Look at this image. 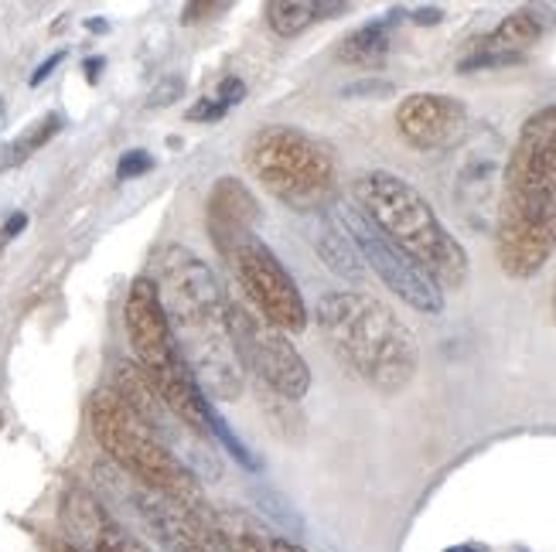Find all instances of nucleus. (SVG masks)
<instances>
[{"instance_id": "f257e3e1", "label": "nucleus", "mask_w": 556, "mask_h": 552, "mask_svg": "<svg viewBox=\"0 0 556 552\" xmlns=\"http://www.w3.org/2000/svg\"><path fill=\"white\" fill-rule=\"evenodd\" d=\"M148 280L202 393L223 402L243 396L247 369L232 342L229 297L208 262L188 246L167 243L154 253Z\"/></svg>"}, {"instance_id": "f03ea898", "label": "nucleus", "mask_w": 556, "mask_h": 552, "mask_svg": "<svg viewBox=\"0 0 556 552\" xmlns=\"http://www.w3.org/2000/svg\"><path fill=\"white\" fill-rule=\"evenodd\" d=\"M556 249V103L526 116L502 171L495 259L509 280H533Z\"/></svg>"}, {"instance_id": "7ed1b4c3", "label": "nucleus", "mask_w": 556, "mask_h": 552, "mask_svg": "<svg viewBox=\"0 0 556 552\" xmlns=\"http://www.w3.org/2000/svg\"><path fill=\"white\" fill-rule=\"evenodd\" d=\"M314 318L338 362L372 389L393 396L414 382L420 345L393 307L358 291H334L318 300Z\"/></svg>"}, {"instance_id": "20e7f679", "label": "nucleus", "mask_w": 556, "mask_h": 552, "mask_svg": "<svg viewBox=\"0 0 556 552\" xmlns=\"http://www.w3.org/2000/svg\"><path fill=\"white\" fill-rule=\"evenodd\" d=\"M352 198L355 208L441 291H462L468 283L471 262L465 246L406 178L393 171H362L352 181Z\"/></svg>"}, {"instance_id": "39448f33", "label": "nucleus", "mask_w": 556, "mask_h": 552, "mask_svg": "<svg viewBox=\"0 0 556 552\" xmlns=\"http://www.w3.org/2000/svg\"><path fill=\"white\" fill-rule=\"evenodd\" d=\"M89 423L100 447L110 453V461L116 467H124L130 482L175 498L191 512H212L191 467L157 437V429H151L137 413H130L127 402L113 389L92 396Z\"/></svg>"}, {"instance_id": "423d86ee", "label": "nucleus", "mask_w": 556, "mask_h": 552, "mask_svg": "<svg viewBox=\"0 0 556 552\" xmlns=\"http://www.w3.org/2000/svg\"><path fill=\"white\" fill-rule=\"evenodd\" d=\"M124 324H127L130 348L137 355V365L151 378V386L157 389L167 413L178 416L185 426L195 429V434H208L212 399L202 393L199 378L191 375L175 334L167 328L154 283L148 277H137L130 283L127 304H124Z\"/></svg>"}, {"instance_id": "0eeeda50", "label": "nucleus", "mask_w": 556, "mask_h": 552, "mask_svg": "<svg viewBox=\"0 0 556 552\" xmlns=\"http://www.w3.org/2000/svg\"><path fill=\"white\" fill-rule=\"evenodd\" d=\"M247 167L277 202L294 211H328L338 195V167L318 137L290 124L260 127L247 143Z\"/></svg>"}, {"instance_id": "6e6552de", "label": "nucleus", "mask_w": 556, "mask_h": 552, "mask_svg": "<svg viewBox=\"0 0 556 552\" xmlns=\"http://www.w3.org/2000/svg\"><path fill=\"white\" fill-rule=\"evenodd\" d=\"M212 243L229 262L232 277L239 280V286H243V294H247V304L256 314H263L283 334H298L307 328V307H304V297L298 291L294 277L283 270L277 253L263 243V239H256V229L215 235Z\"/></svg>"}, {"instance_id": "1a4fd4ad", "label": "nucleus", "mask_w": 556, "mask_h": 552, "mask_svg": "<svg viewBox=\"0 0 556 552\" xmlns=\"http://www.w3.org/2000/svg\"><path fill=\"white\" fill-rule=\"evenodd\" d=\"M229 328L247 372H256L263 386L274 389L283 402H298L307 396L311 369L304 355L290 345V334L256 314L243 297H229Z\"/></svg>"}, {"instance_id": "9d476101", "label": "nucleus", "mask_w": 556, "mask_h": 552, "mask_svg": "<svg viewBox=\"0 0 556 552\" xmlns=\"http://www.w3.org/2000/svg\"><path fill=\"white\" fill-rule=\"evenodd\" d=\"M334 219L342 222V229L349 232L362 262H369L372 273L390 286L403 304L420 310V314H441L444 310L441 286L433 283L417 262H409L355 205H334Z\"/></svg>"}, {"instance_id": "9b49d317", "label": "nucleus", "mask_w": 556, "mask_h": 552, "mask_svg": "<svg viewBox=\"0 0 556 552\" xmlns=\"http://www.w3.org/2000/svg\"><path fill=\"white\" fill-rule=\"evenodd\" d=\"M468 106L457 95L414 92L396 106V133L414 151H447L465 137Z\"/></svg>"}, {"instance_id": "f8f14e48", "label": "nucleus", "mask_w": 556, "mask_h": 552, "mask_svg": "<svg viewBox=\"0 0 556 552\" xmlns=\"http://www.w3.org/2000/svg\"><path fill=\"white\" fill-rule=\"evenodd\" d=\"M62 522L68 529V542L89 545V552H154L134 532H127L106 509L103 501L86 488H68L62 495Z\"/></svg>"}, {"instance_id": "ddd939ff", "label": "nucleus", "mask_w": 556, "mask_h": 552, "mask_svg": "<svg viewBox=\"0 0 556 552\" xmlns=\"http://www.w3.org/2000/svg\"><path fill=\"white\" fill-rule=\"evenodd\" d=\"M546 31V21L540 11L533 8H522V11H513L509 17H502L495 28L481 38L471 55H465L457 62L462 72H478V68H505V65H516L526 59V52L533 48Z\"/></svg>"}, {"instance_id": "4468645a", "label": "nucleus", "mask_w": 556, "mask_h": 552, "mask_svg": "<svg viewBox=\"0 0 556 552\" xmlns=\"http://www.w3.org/2000/svg\"><path fill=\"white\" fill-rule=\"evenodd\" d=\"M260 208L253 191L236 181V178H219L208 195V208H205V222H208V235H226V232H239V229H256Z\"/></svg>"}, {"instance_id": "2eb2a0df", "label": "nucleus", "mask_w": 556, "mask_h": 552, "mask_svg": "<svg viewBox=\"0 0 556 552\" xmlns=\"http://www.w3.org/2000/svg\"><path fill=\"white\" fill-rule=\"evenodd\" d=\"M396 24H400V11H390L386 17L362 24V28H355L342 44H338V59H342L345 65H355V68L382 65V59L390 55Z\"/></svg>"}, {"instance_id": "dca6fc26", "label": "nucleus", "mask_w": 556, "mask_h": 552, "mask_svg": "<svg viewBox=\"0 0 556 552\" xmlns=\"http://www.w3.org/2000/svg\"><path fill=\"white\" fill-rule=\"evenodd\" d=\"M113 393L127 402V410L137 413L151 429L164 426L167 406L161 402L157 389L151 386V378L140 372V365L134 362H116V375H113Z\"/></svg>"}, {"instance_id": "f3484780", "label": "nucleus", "mask_w": 556, "mask_h": 552, "mask_svg": "<svg viewBox=\"0 0 556 552\" xmlns=\"http://www.w3.org/2000/svg\"><path fill=\"white\" fill-rule=\"evenodd\" d=\"M349 4H338V0H270L267 4V24L270 31L280 35V38H298L301 31H307L311 24L318 21H328L334 14H345Z\"/></svg>"}, {"instance_id": "a211bd4d", "label": "nucleus", "mask_w": 556, "mask_h": 552, "mask_svg": "<svg viewBox=\"0 0 556 552\" xmlns=\"http://www.w3.org/2000/svg\"><path fill=\"white\" fill-rule=\"evenodd\" d=\"M314 246H318L321 259L328 267L338 273V277H349V280H358L366 273L362 267V256L355 249V243L349 239V232L342 229V222L334 219V211H325L321 215V235H314Z\"/></svg>"}, {"instance_id": "6ab92c4d", "label": "nucleus", "mask_w": 556, "mask_h": 552, "mask_svg": "<svg viewBox=\"0 0 556 552\" xmlns=\"http://www.w3.org/2000/svg\"><path fill=\"white\" fill-rule=\"evenodd\" d=\"M65 127V116L62 113H45L38 124H31L21 137H14L11 143L0 147V171H11V167L24 164L35 151H41L48 140H52L59 130Z\"/></svg>"}, {"instance_id": "aec40b11", "label": "nucleus", "mask_w": 556, "mask_h": 552, "mask_svg": "<svg viewBox=\"0 0 556 552\" xmlns=\"http://www.w3.org/2000/svg\"><path fill=\"white\" fill-rule=\"evenodd\" d=\"M208 434H212V437H219V440L226 444V450H229L232 458H236L239 464H243L247 471H260V461L253 458V453H250V447H247L243 440H239V437H232V434H229V426H226V420H223L219 413H215V406H212V410H208Z\"/></svg>"}, {"instance_id": "412c9836", "label": "nucleus", "mask_w": 556, "mask_h": 552, "mask_svg": "<svg viewBox=\"0 0 556 552\" xmlns=\"http://www.w3.org/2000/svg\"><path fill=\"white\" fill-rule=\"evenodd\" d=\"M148 171H154V157L148 151H127L116 164V178L119 181H134V178L148 175Z\"/></svg>"}, {"instance_id": "4be33fe9", "label": "nucleus", "mask_w": 556, "mask_h": 552, "mask_svg": "<svg viewBox=\"0 0 556 552\" xmlns=\"http://www.w3.org/2000/svg\"><path fill=\"white\" fill-rule=\"evenodd\" d=\"M226 113H229V106L212 92V95H202V100L188 110V119L191 124H215V119H223Z\"/></svg>"}, {"instance_id": "5701e85b", "label": "nucleus", "mask_w": 556, "mask_h": 552, "mask_svg": "<svg viewBox=\"0 0 556 552\" xmlns=\"http://www.w3.org/2000/svg\"><path fill=\"white\" fill-rule=\"evenodd\" d=\"M181 92H185V79H178V76H167V79H161V82L154 86V92H151L148 106H151V110L172 106L175 100H181Z\"/></svg>"}, {"instance_id": "b1692460", "label": "nucleus", "mask_w": 556, "mask_h": 552, "mask_svg": "<svg viewBox=\"0 0 556 552\" xmlns=\"http://www.w3.org/2000/svg\"><path fill=\"white\" fill-rule=\"evenodd\" d=\"M28 229V215L24 211H14V215H8V222L0 226V253L8 249V243H14V239Z\"/></svg>"}, {"instance_id": "393cba45", "label": "nucleus", "mask_w": 556, "mask_h": 552, "mask_svg": "<svg viewBox=\"0 0 556 552\" xmlns=\"http://www.w3.org/2000/svg\"><path fill=\"white\" fill-rule=\"evenodd\" d=\"M226 11H229V4H188V8L181 11V21L191 24V21H202L205 14L212 17V14H226Z\"/></svg>"}, {"instance_id": "a878e982", "label": "nucleus", "mask_w": 556, "mask_h": 552, "mask_svg": "<svg viewBox=\"0 0 556 552\" xmlns=\"http://www.w3.org/2000/svg\"><path fill=\"white\" fill-rule=\"evenodd\" d=\"M62 62H65V52H55V55H48V59H45V62H41V65H38L35 72H31V86H41V82H45L48 76H52V72H55V68H59Z\"/></svg>"}, {"instance_id": "bb28decb", "label": "nucleus", "mask_w": 556, "mask_h": 552, "mask_svg": "<svg viewBox=\"0 0 556 552\" xmlns=\"http://www.w3.org/2000/svg\"><path fill=\"white\" fill-rule=\"evenodd\" d=\"M103 65H106V59H100V55L86 59V62H83V72H86V79H89V82H96V79H100Z\"/></svg>"}, {"instance_id": "cd10ccee", "label": "nucleus", "mask_w": 556, "mask_h": 552, "mask_svg": "<svg viewBox=\"0 0 556 552\" xmlns=\"http://www.w3.org/2000/svg\"><path fill=\"white\" fill-rule=\"evenodd\" d=\"M414 21H417V24H438V21H441V11H438V8L414 11Z\"/></svg>"}, {"instance_id": "c85d7f7f", "label": "nucleus", "mask_w": 556, "mask_h": 552, "mask_svg": "<svg viewBox=\"0 0 556 552\" xmlns=\"http://www.w3.org/2000/svg\"><path fill=\"white\" fill-rule=\"evenodd\" d=\"M86 28H89V31H100V35H103V31H110V24H106V21H100V17H89V21H86Z\"/></svg>"}, {"instance_id": "c756f323", "label": "nucleus", "mask_w": 556, "mask_h": 552, "mask_svg": "<svg viewBox=\"0 0 556 552\" xmlns=\"http://www.w3.org/2000/svg\"><path fill=\"white\" fill-rule=\"evenodd\" d=\"M52 552H83V549H76L68 539H55V542H52Z\"/></svg>"}, {"instance_id": "7c9ffc66", "label": "nucleus", "mask_w": 556, "mask_h": 552, "mask_svg": "<svg viewBox=\"0 0 556 552\" xmlns=\"http://www.w3.org/2000/svg\"><path fill=\"white\" fill-rule=\"evenodd\" d=\"M444 552H485V545H475V542H465V545H451Z\"/></svg>"}, {"instance_id": "2f4dec72", "label": "nucleus", "mask_w": 556, "mask_h": 552, "mask_svg": "<svg viewBox=\"0 0 556 552\" xmlns=\"http://www.w3.org/2000/svg\"><path fill=\"white\" fill-rule=\"evenodd\" d=\"M4 113H8V110H4V100H0V124H4Z\"/></svg>"}, {"instance_id": "473e14b6", "label": "nucleus", "mask_w": 556, "mask_h": 552, "mask_svg": "<svg viewBox=\"0 0 556 552\" xmlns=\"http://www.w3.org/2000/svg\"><path fill=\"white\" fill-rule=\"evenodd\" d=\"M553 318H556V283H553Z\"/></svg>"}, {"instance_id": "72a5a7b5", "label": "nucleus", "mask_w": 556, "mask_h": 552, "mask_svg": "<svg viewBox=\"0 0 556 552\" xmlns=\"http://www.w3.org/2000/svg\"><path fill=\"white\" fill-rule=\"evenodd\" d=\"M212 552H229V549H223V545H219V539H215V549H212Z\"/></svg>"}]
</instances>
